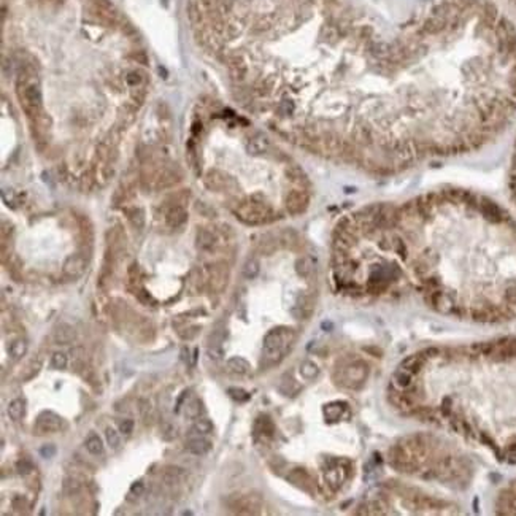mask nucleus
Returning <instances> with one entry per match:
<instances>
[{
	"label": "nucleus",
	"mask_w": 516,
	"mask_h": 516,
	"mask_svg": "<svg viewBox=\"0 0 516 516\" xmlns=\"http://www.w3.org/2000/svg\"><path fill=\"white\" fill-rule=\"evenodd\" d=\"M229 394H231V397H234L235 400H246L248 399V394L245 392V391H241V389H235V388H231L229 389Z\"/></svg>",
	"instance_id": "58836bf2"
},
{
	"label": "nucleus",
	"mask_w": 516,
	"mask_h": 516,
	"mask_svg": "<svg viewBox=\"0 0 516 516\" xmlns=\"http://www.w3.org/2000/svg\"><path fill=\"white\" fill-rule=\"evenodd\" d=\"M86 267H88V259L83 254L77 253L67 257L62 272L68 280H78L83 277V273L86 272Z\"/></svg>",
	"instance_id": "423d86ee"
},
{
	"label": "nucleus",
	"mask_w": 516,
	"mask_h": 516,
	"mask_svg": "<svg viewBox=\"0 0 516 516\" xmlns=\"http://www.w3.org/2000/svg\"><path fill=\"white\" fill-rule=\"evenodd\" d=\"M205 185H207L208 189H213V191H229V189L235 188V181L227 173L213 170L205 175Z\"/></svg>",
	"instance_id": "6e6552de"
},
{
	"label": "nucleus",
	"mask_w": 516,
	"mask_h": 516,
	"mask_svg": "<svg viewBox=\"0 0 516 516\" xmlns=\"http://www.w3.org/2000/svg\"><path fill=\"white\" fill-rule=\"evenodd\" d=\"M185 476H186V472H185L183 469H180V467H167V469H165V473H164L165 481L169 483V484L180 483Z\"/></svg>",
	"instance_id": "4be33fe9"
},
{
	"label": "nucleus",
	"mask_w": 516,
	"mask_h": 516,
	"mask_svg": "<svg viewBox=\"0 0 516 516\" xmlns=\"http://www.w3.org/2000/svg\"><path fill=\"white\" fill-rule=\"evenodd\" d=\"M227 278H229V269H227L226 264L219 262V264L211 265L208 280H210V286L213 287V289L216 291L223 289L227 283Z\"/></svg>",
	"instance_id": "9d476101"
},
{
	"label": "nucleus",
	"mask_w": 516,
	"mask_h": 516,
	"mask_svg": "<svg viewBox=\"0 0 516 516\" xmlns=\"http://www.w3.org/2000/svg\"><path fill=\"white\" fill-rule=\"evenodd\" d=\"M139 405H140L139 410H140V415L143 418V422L145 424L151 422V420H153V407H151V404L148 400H140Z\"/></svg>",
	"instance_id": "7c9ffc66"
},
{
	"label": "nucleus",
	"mask_w": 516,
	"mask_h": 516,
	"mask_svg": "<svg viewBox=\"0 0 516 516\" xmlns=\"http://www.w3.org/2000/svg\"><path fill=\"white\" fill-rule=\"evenodd\" d=\"M162 437H164L165 440H172V438H175V437H177V426H173V424H169V426H167V427L164 429V432H162Z\"/></svg>",
	"instance_id": "4c0bfd02"
},
{
	"label": "nucleus",
	"mask_w": 516,
	"mask_h": 516,
	"mask_svg": "<svg viewBox=\"0 0 516 516\" xmlns=\"http://www.w3.org/2000/svg\"><path fill=\"white\" fill-rule=\"evenodd\" d=\"M131 57H134L135 62H139V64H141V65H146V64H148V56H146L143 51L132 52V56H131Z\"/></svg>",
	"instance_id": "ea45409f"
},
{
	"label": "nucleus",
	"mask_w": 516,
	"mask_h": 516,
	"mask_svg": "<svg viewBox=\"0 0 516 516\" xmlns=\"http://www.w3.org/2000/svg\"><path fill=\"white\" fill-rule=\"evenodd\" d=\"M259 270H261V265H259V262H257V259H248L243 265V275L248 280L256 278L257 275H259Z\"/></svg>",
	"instance_id": "393cba45"
},
{
	"label": "nucleus",
	"mask_w": 516,
	"mask_h": 516,
	"mask_svg": "<svg viewBox=\"0 0 516 516\" xmlns=\"http://www.w3.org/2000/svg\"><path fill=\"white\" fill-rule=\"evenodd\" d=\"M26 410H27V404L24 399H13L8 404V416L13 421H19L26 416Z\"/></svg>",
	"instance_id": "dca6fc26"
},
{
	"label": "nucleus",
	"mask_w": 516,
	"mask_h": 516,
	"mask_svg": "<svg viewBox=\"0 0 516 516\" xmlns=\"http://www.w3.org/2000/svg\"><path fill=\"white\" fill-rule=\"evenodd\" d=\"M126 215H127L129 223H131L135 229H143V227H145V211L141 208H137V207L129 208L126 211Z\"/></svg>",
	"instance_id": "aec40b11"
},
{
	"label": "nucleus",
	"mask_w": 516,
	"mask_h": 516,
	"mask_svg": "<svg viewBox=\"0 0 516 516\" xmlns=\"http://www.w3.org/2000/svg\"><path fill=\"white\" fill-rule=\"evenodd\" d=\"M85 446L93 456H100V454H103V442L97 434H89L85 442Z\"/></svg>",
	"instance_id": "6ab92c4d"
},
{
	"label": "nucleus",
	"mask_w": 516,
	"mask_h": 516,
	"mask_svg": "<svg viewBox=\"0 0 516 516\" xmlns=\"http://www.w3.org/2000/svg\"><path fill=\"white\" fill-rule=\"evenodd\" d=\"M207 356L208 359L215 361V362H219L223 358H224V350L221 345H208L207 348Z\"/></svg>",
	"instance_id": "2f4dec72"
},
{
	"label": "nucleus",
	"mask_w": 516,
	"mask_h": 516,
	"mask_svg": "<svg viewBox=\"0 0 516 516\" xmlns=\"http://www.w3.org/2000/svg\"><path fill=\"white\" fill-rule=\"evenodd\" d=\"M134 426H135L134 421L126 418V420H123L119 422V432H123V435H131L134 432Z\"/></svg>",
	"instance_id": "72a5a7b5"
},
{
	"label": "nucleus",
	"mask_w": 516,
	"mask_h": 516,
	"mask_svg": "<svg viewBox=\"0 0 516 516\" xmlns=\"http://www.w3.org/2000/svg\"><path fill=\"white\" fill-rule=\"evenodd\" d=\"M124 80H126V83H127V85L131 86V88L141 86V85H145V83H146L145 75H143L141 72H139V70H129V72L126 73Z\"/></svg>",
	"instance_id": "b1692460"
},
{
	"label": "nucleus",
	"mask_w": 516,
	"mask_h": 516,
	"mask_svg": "<svg viewBox=\"0 0 516 516\" xmlns=\"http://www.w3.org/2000/svg\"><path fill=\"white\" fill-rule=\"evenodd\" d=\"M164 218L167 226L172 227V229H177V227H181L188 221V211L183 205H169Z\"/></svg>",
	"instance_id": "1a4fd4ad"
},
{
	"label": "nucleus",
	"mask_w": 516,
	"mask_h": 516,
	"mask_svg": "<svg viewBox=\"0 0 516 516\" xmlns=\"http://www.w3.org/2000/svg\"><path fill=\"white\" fill-rule=\"evenodd\" d=\"M510 189L516 200V139L513 145V154H512V164H510Z\"/></svg>",
	"instance_id": "cd10ccee"
},
{
	"label": "nucleus",
	"mask_w": 516,
	"mask_h": 516,
	"mask_svg": "<svg viewBox=\"0 0 516 516\" xmlns=\"http://www.w3.org/2000/svg\"><path fill=\"white\" fill-rule=\"evenodd\" d=\"M40 454H42V456H43V458H47V459H49V458H52V456H54V454H56V446H54V445H52V443H48V445H43V446H42V448H40Z\"/></svg>",
	"instance_id": "e433bc0d"
},
{
	"label": "nucleus",
	"mask_w": 516,
	"mask_h": 516,
	"mask_svg": "<svg viewBox=\"0 0 516 516\" xmlns=\"http://www.w3.org/2000/svg\"><path fill=\"white\" fill-rule=\"evenodd\" d=\"M310 203V195L307 189H299L294 188L284 197V208L289 215H300L308 208Z\"/></svg>",
	"instance_id": "20e7f679"
},
{
	"label": "nucleus",
	"mask_w": 516,
	"mask_h": 516,
	"mask_svg": "<svg viewBox=\"0 0 516 516\" xmlns=\"http://www.w3.org/2000/svg\"><path fill=\"white\" fill-rule=\"evenodd\" d=\"M227 369L237 375H246L251 366H249V362L246 359L240 358V356H234V358L227 361Z\"/></svg>",
	"instance_id": "f3484780"
},
{
	"label": "nucleus",
	"mask_w": 516,
	"mask_h": 516,
	"mask_svg": "<svg viewBox=\"0 0 516 516\" xmlns=\"http://www.w3.org/2000/svg\"><path fill=\"white\" fill-rule=\"evenodd\" d=\"M143 492H145V484H143L141 481H135V483H132L131 489H129V496L140 497V496H143Z\"/></svg>",
	"instance_id": "c9c22d12"
},
{
	"label": "nucleus",
	"mask_w": 516,
	"mask_h": 516,
	"mask_svg": "<svg viewBox=\"0 0 516 516\" xmlns=\"http://www.w3.org/2000/svg\"><path fill=\"white\" fill-rule=\"evenodd\" d=\"M146 86L141 85V86H135V88H131V97L134 103L137 105V107H140V105H143V102H145L146 98Z\"/></svg>",
	"instance_id": "bb28decb"
},
{
	"label": "nucleus",
	"mask_w": 516,
	"mask_h": 516,
	"mask_svg": "<svg viewBox=\"0 0 516 516\" xmlns=\"http://www.w3.org/2000/svg\"><path fill=\"white\" fill-rule=\"evenodd\" d=\"M105 437H107V443L110 445V448L113 450H118L119 445H121V435L119 432L115 430L113 427H107V430H105Z\"/></svg>",
	"instance_id": "c756f323"
},
{
	"label": "nucleus",
	"mask_w": 516,
	"mask_h": 516,
	"mask_svg": "<svg viewBox=\"0 0 516 516\" xmlns=\"http://www.w3.org/2000/svg\"><path fill=\"white\" fill-rule=\"evenodd\" d=\"M211 446H213V445H211V442L208 438H205V437H192V438L188 440L186 450L191 454H194V456H205L207 453H210Z\"/></svg>",
	"instance_id": "4468645a"
},
{
	"label": "nucleus",
	"mask_w": 516,
	"mask_h": 516,
	"mask_svg": "<svg viewBox=\"0 0 516 516\" xmlns=\"http://www.w3.org/2000/svg\"><path fill=\"white\" fill-rule=\"evenodd\" d=\"M202 412H203V408H202V402L199 399L189 400L185 407V413H186L188 418H191V420H197Z\"/></svg>",
	"instance_id": "5701e85b"
},
{
	"label": "nucleus",
	"mask_w": 516,
	"mask_h": 516,
	"mask_svg": "<svg viewBox=\"0 0 516 516\" xmlns=\"http://www.w3.org/2000/svg\"><path fill=\"white\" fill-rule=\"evenodd\" d=\"M186 13H188V19H189V22H191V26L194 29H200L203 16H202V11L199 8V3H195V2H192V0H191V2L188 3Z\"/></svg>",
	"instance_id": "a211bd4d"
},
{
	"label": "nucleus",
	"mask_w": 516,
	"mask_h": 516,
	"mask_svg": "<svg viewBox=\"0 0 516 516\" xmlns=\"http://www.w3.org/2000/svg\"><path fill=\"white\" fill-rule=\"evenodd\" d=\"M318 372H320V370H318L316 364L312 362V361H305L300 366V375L305 378V380H313V378H316Z\"/></svg>",
	"instance_id": "a878e982"
},
{
	"label": "nucleus",
	"mask_w": 516,
	"mask_h": 516,
	"mask_svg": "<svg viewBox=\"0 0 516 516\" xmlns=\"http://www.w3.org/2000/svg\"><path fill=\"white\" fill-rule=\"evenodd\" d=\"M40 3H45V5H62L64 0H40Z\"/></svg>",
	"instance_id": "a19ab883"
},
{
	"label": "nucleus",
	"mask_w": 516,
	"mask_h": 516,
	"mask_svg": "<svg viewBox=\"0 0 516 516\" xmlns=\"http://www.w3.org/2000/svg\"><path fill=\"white\" fill-rule=\"evenodd\" d=\"M67 364H68V358H67L65 353L57 351V353L52 354V358H51V367H52V369H56V370H64V369L67 367Z\"/></svg>",
	"instance_id": "c85d7f7f"
},
{
	"label": "nucleus",
	"mask_w": 516,
	"mask_h": 516,
	"mask_svg": "<svg viewBox=\"0 0 516 516\" xmlns=\"http://www.w3.org/2000/svg\"><path fill=\"white\" fill-rule=\"evenodd\" d=\"M8 353H10V356H11V359H14V361H18V359L22 358V356H26V353H27V343H26V340L18 338V340L11 341V345H10V348H8Z\"/></svg>",
	"instance_id": "412c9836"
},
{
	"label": "nucleus",
	"mask_w": 516,
	"mask_h": 516,
	"mask_svg": "<svg viewBox=\"0 0 516 516\" xmlns=\"http://www.w3.org/2000/svg\"><path fill=\"white\" fill-rule=\"evenodd\" d=\"M81 489V484L75 478H65L64 480V492L67 496H75Z\"/></svg>",
	"instance_id": "473e14b6"
},
{
	"label": "nucleus",
	"mask_w": 516,
	"mask_h": 516,
	"mask_svg": "<svg viewBox=\"0 0 516 516\" xmlns=\"http://www.w3.org/2000/svg\"><path fill=\"white\" fill-rule=\"evenodd\" d=\"M388 240L434 305L516 310V219L496 202L442 191L389 207Z\"/></svg>",
	"instance_id": "f257e3e1"
},
{
	"label": "nucleus",
	"mask_w": 516,
	"mask_h": 516,
	"mask_svg": "<svg viewBox=\"0 0 516 516\" xmlns=\"http://www.w3.org/2000/svg\"><path fill=\"white\" fill-rule=\"evenodd\" d=\"M16 469H18V473H19V475H22V476L29 475V473L34 470L32 464H30V462H29V461H26V459L19 461L18 464H16Z\"/></svg>",
	"instance_id": "f704fd0d"
},
{
	"label": "nucleus",
	"mask_w": 516,
	"mask_h": 516,
	"mask_svg": "<svg viewBox=\"0 0 516 516\" xmlns=\"http://www.w3.org/2000/svg\"><path fill=\"white\" fill-rule=\"evenodd\" d=\"M181 180V173L173 169V167H164L162 170L157 172V177H156V186L159 189H164V188H170L173 185H177L178 181Z\"/></svg>",
	"instance_id": "f8f14e48"
},
{
	"label": "nucleus",
	"mask_w": 516,
	"mask_h": 516,
	"mask_svg": "<svg viewBox=\"0 0 516 516\" xmlns=\"http://www.w3.org/2000/svg\"><path fill=\"white\" fill-rule=\"evenodd\" d=\"M211 432H213V422H211L210 420L207 418H197L192 426L189 427V434L188 437L192 438V437H207L210 435Z\"/></svg>",
	"instance_id": "2eb2a0df"
},
{
	"label": "nucleus",
	"mask_w": 516,
	"mask_h": 516,
	"mask_svg": "<svg viewBox=\"0 0 516 516\" xmlns=\"http://www.w3.org/2000/svg\"><path fill=\"white\" fill-rule=\"evenodd\" d=\"M52 340H54L57 345L73 343V341L77 340V330H75V328L70 324L60 323L56 326L54 330H52Z\"/></svg>",
	"instance_id": "9b49d317"
},
{
	"label": "nucleus",
	"mask_w": 516,
	"mask_h": 516,
	"mask_svg": "<svg viewBox=\"0 0 516 516\" xmlns=\"http://www.w3.org/2000/svg\"><path fill=\"white\" fill-rule=\"evenodd\" d=\"M64 427V420L51 410H45L39 415L35 422V430L39 434H56Z\"/></svg>",
	"instance_id": "39448f33"
},
{
	"label": "nucleus",
	"mask_w": 516,
	"mask_h": 516,
	"mask_svg": "<svg viewBox=\"0 0 516 516\" xmlns=\"http://www.w3.org/2000/svg\"><path fill=\"white\" fill-rule=\"evenodd\" d=\"M367 375V366L362 362H354L351 366L343 369V375H341V383L348 388H354V386L361 384L366 380Z\"/></svg>",
	"instance_id": "0eeeda50"
},
{
	"label": "nucleus",
	"mask_w": 516,
	"mask_h": 516,
	"mask_svg": "<svg viewBox=\"0 0 516 516\" xmlns=\"http://www.w3.org/2000/svg\"><path fill=\"white\" fill-rule=\"evenodd\" d=\"M216 243H218V237L211 229L200 227V229L197 231L195 245L199 249H202V251H211V249H215Z\"/></svg>",
	"instance_id": "ddd939ff"
},
{
	"label": "nucleus",
	"mask_w": 516,
	"mask_h": 516,
	"mask_svg": "<svg viewBox=\"0 0 516 516\" xmlns=\"http://www.w3.org/2000/svg\"><path fill=\"white\" fill-rule=\"evenodd\" d=\"M16 94L19 98L21 108L24 110L26 116L32 119L39 113L43 111V94L42 86L32 62H24L19 68L16 78Z\"/></svg>",
	"instance_id": "f03ea898"
},
{
	"label": "nucleus",
	"mask_w": 516,
	"mask_h": 516,
	"mask_svg": "<svg viewBox=\"0 0 516 516\" xmlns=\"http://www.w3.org/2000/svg\"><path fill=\"white\" fill-rule=\"evenodd\" d=\"M294 341V332L289 328L272 329L264 338V356L269 359H278L286 353Z\"/></svg>",
	"instance_id": "7ed1b4c3"
}]
</instances>
